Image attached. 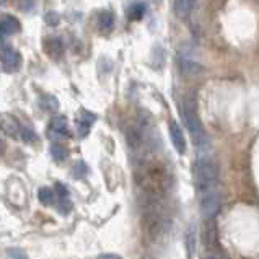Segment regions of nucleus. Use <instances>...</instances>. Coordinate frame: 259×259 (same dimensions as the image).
Here are the masks:
<instances>
[{"label": "nucleus", "instance_id": "obj_1", "mask_svg": "<svg viewBox=\"0 0 259 259\" xmlns=\"http://www.w3.org/2000/svg\"><path fill=\"white\" fill-rule=\"evenodd\" d=\"M181 116H183V121L186 129L191 132L192 139H194L196 147L202 149L207 144H209V139H207L204 127H202V122L199 119V114H197V109H196V101L189 98L183 103L181 106Z\"/></svg>", "mask_w": 259, "mask_h": 259}, {"label": "nucleus", "instance_id": "obj_2", "mask_svg": "<svg viewBox=\"0 0 259 259\" xmlns=\"http://www.w3.org/2000/svg\"><path fill=\"white\" fill-rule=\"evenodd\" d=\"M219 178V166L212 158L201 157L194 163V180L199 188H210Z\"/></svg>", "mask_w": 259, "mask_h": 259}, {"label": "nucleus", "instance_id": "obj_3", "mask_svg": "<svg viewBox=\"0 0 259 259\" xmlns=\"http://www.w3.org/2000/svg\"><path fill=\"white\" fill-rule=\"evenodd\" d=\"M180 67L184 73H197L202 70V65L197 61L196 51L192 48L183 46L180 49Z\"/></svg>", "mask_w": 259, "mask_h": 259}, {"label": "nucleus", "instance_id": "obj_4", "mask_svg": "<svg viewBox=\"0 0 259 259\" xmlns=\"http://www.w3.org/2000/svg\"><path fill=\"white\" fill-rule=\"evenodd\" d=\"M0 62L7 72H17L21 64V56L10 44H0Z\"/></svg>", "mask_w": 259, "mask_h": 259}, {"label": "nucleus", "instance_id": "obj_5", "mask_svg": "<svg viewBox=\"0 0 259 259\" xmlns=\"http://www.w3.org/2000/svg\"><path fill=\"white\" fill-rule=\"evenodd\" d=\"M222 207V197L219 192L209 191L201 199V213L204 219H213Z\"/></svg>", "mask_w": 259, "mask_h": 259}, {"label": "nucleus", "instance_id": "obj_6", "mask_svg": "<svg viewBox=\"0 0 259 259\" xmlns=\"http://www.w3.org/2000/svg\"><path fill=\"white\" fill-rule=\"evenodd\" d=\"M69 136H70V131H69L67 119H65L64 116L53 117L49 122V127H48V137L49 139H64Z\"/></svg>", "mask_w": 259, "mask_h": 259}, {"label": "nucleus", "instance_id": "obj_7", "mask_svg": "<svg viewBox=\"0 0 259 259\" xmlns=\"http://www.w3.org/2000/svg\"><path fill=\"white\" fill-rule=\"evenodd\" d=\"M20 29H21V25L17 17H13V15H2V17H0V38L17 34L20 33Z\"/></svg>", "mask_w": 259, "mask_h": 259}, {"label": "nucleus", "instance_id": "obj_8", "mask_svg": "<svg viewBox=\"0 0 259 259\" xmlns=\"http://www.w3.org/2000/svg\"><path fill=\"white\" fill-rule=\"evenodd\" d=\"M169 139H171V142H173L178 153L186 152V140H184V134L180 127V124H178L176 121L169 122Z\"/></svg>", "mask_w": 259, "mask_h": 259}, {"label": "nucleus", "instance_id": "obj_9", "mask_svg": "<svg viewBox=\"0 0 259 259\" xmlns=\"http://www.w3.org/2000/svg\"><path fill=\"white\" fill-rule=\"evenodd\" d=\"M44 51L46 54L53 59H59L64 54V42L59 36H49V38L44 41Z\"/></svg>", "mask_w": 259, "mask_h": 259}, {"label": "nucleus", "instance_id": "obj_10", "mask_svg": "<svg viewBox=\"0 0 259 259\" xmlns=\"http://www.w3.org/2000/svg\"><path fill=\"white\" fill-rule=\"evenodd\" d=\"M0 129L9 136H15L21 131L18 121L12 114H0Z\"/></svg>", "mask_w": 259, "mask_h": 259}, {"label": "nucleus", "instance_id": "obj_11", "mask_svg": "<svg viewBox=\"0 0 259 259\" xmlns=\"http://www.w3.org/2000/svg\"><path fill=\"white\" fill-rule=\"evenodd\" d=\"M96 121V114L90 113V111L82 109L80 111V116H78V134L85 137L90 131V125Z\"/></svg>", "mask_w": 259, "mask_h": 259}, {"label": "nucleus", "instance_id": "obj_12", "mask_svg": "<svg viewBox=\"0 0 259 259\" xmlns=\"http://www.w3.org/2000/svg\"><path fill=\"white\" fill-rule=\"evenodd\" d=\"M96 25H98V29L101 33H109L114 26V15L108 10L100 12L98 20H96Z\"/></svg>", "mask_w": 259, "mask_h": 259}, {"label": "nucleus", "instance_id": "obj_13", "mask_svg": "<svg viewBox=\"0 0 259 259\" xmlns=\"http://www.w3.org/2000/svg\"><path fill=\"white\" fill-rule=\"evenodd\" d=\"M196 4V0H176L175 2V9H176V13H178V17H188L189 12L192 10V7H194Z\"/></svg>", "mask_w": 259, "mask_h": 259}, {"label": "nucleus", "instance_id": "obj_14", "mask_svg": "<svg viewBox=\"0 0 259 259\" xmlns=\"http://www.w3.org/2000/svg\"><path fill=\"white\" fill-rule=\"evenodd\" d=\"M39 105L46 111H57L59 109V100L53 95H42L39 100Z\"/></svg>", "mask_w": 259, "mask_h": 259}, {"label": "nucleus", "instance_id": "obj_15", "mask_svg": "<svg viewBox=\"0 0 259 259\" xmlns=\"http://www.w3.org/2000/svg\"><path fill=\"white\" fill-rule=\"evenodd\" d=\"M51 155L54 157V160L64 161L65 158H67L69 152H67V149H65L64 145H61V144H53V145H51Z\"/></svg>", "mask_w": 259, "mask_h": 259}, {"label": "nucleus", "instance_id": "obj_16", "mask_svg": "<svg viewBox=\"0 0 259 259\" xmlns=\"http://www.w3.org/2000/svg\"><path fill=\"white\" fill-rule=\"evenodd\" d=\"M144 15H145V5L142 2H137L129 9V18L131 20H140Z\"/></svg>", "mask_w": 259, "mask_h": 259}, {"label": "nucleus", "instance_id": "obj_17", "mask_svg": "<svg viewBox=\"0 0 259 259\" xmlns=\"http://www.w3.org/2000/svg\"><path fill=\"white\" fill-rule=\"evenodd\" d=\"M38 197H39V201L44 205H49V204H53V201H54V192L51 191L49 188H41L39 192H38Z\"/></svg>", "mask_w": 259, "mask_h": 259}, {"label": "nucleus", "instance_id": "obj_18", "mask_svg": "<svg viewBox=\"0 0 259 259\" xmlns=\"http://www.w3.org/2000/svg\"><path fill=\"white\" fill-rule=\"evenodd\" d=\"M44 21H46V25H49V26H57L61 23V15L54 10H49V12H46V15H44Z\"/></svg>", "mask_w": 259, "mask_h": 259}, {"label": "nucleus", "instance_id": "obj_19", "mask_svg": "<svg viewBox=\"0 0 259 259\" xmlns=\"http://www.w3.org/2000/svg\"><path fill=\"white\" fill-rule=\"evenodd\" d=\"M188 249H189V256H192V253H194V249H196V232H194V228H189V232H188Z\"/></svg>", "mask_w": 259, "mask_h": 259}, {"label": "nucleus", "instance_id": "obj_20", "mask_svg": "<svg viewBox=\"0 0 259 259\" xmlns=\"http://www.w3.org/2000/svg\"><path fill=\"white\" fill-rule=\"evenodd\" d=\"M36 5V0H18V9L23 12H29L33 10Z\"/></svg>", "mask_w": 259, "mask_h": 259}, {"label": "nucleus", "instance_id": "obj_21", "mask_svg": "<svg viewBox=\"0 0 259 259\" xmlns=\"http://www.w3.org/2000/svg\"><path fill=\"white\" fill-rule=\"evenodd\" d=\"M75 173H73V176L75 178H82V176H85L87 175V171H88V168H87V165L83 163V161H78V163L75 165Z\"/></svg>", "mask_w": 259, "mask_h": 259}, {"label": "nucleus", "instance_id": "obj_22", "mask_svg": "<svg viewBox=\"0 0 259 259\" xmlns=\"http://www.w3.org/2000/svg\"><path fill=\"white\" fill-rule=\"evenodd\" d=\"M21 139L25 140V142H34L36 140V134L31 131V129H21Z\"/></svg>", "mask_w": 259, "mask_h": 259}, {"label": "nucleus", "instance_id": "obj_23", "mask_svg": "<svg viewBox=\"0 0 259 259\" xmlns=\"http://www.w3.org/2000/svg\"><path fill=\"white\" fill-rule=\"evenodd\" d=\"M9 256H10L12 259H28V256L25 254V251H21V249H18V248H12V249H9Z\"/></svg>", "mask_w": 259, "mask_h": 259}, {"label": "nucleus", "instance_id": "obj_24", "mask_svg": "<svg viewBox=\"0 0 259 259\" xmlns=\"http://www.w3.org/2000/svg\"><path fill=\"white\" fill-rule=\"evenodd\" d=\"M56 192H57V196L61 197V199H67V196H69V189L65 188L64 184H61V183L56 184Z\"/></svg>", "mask_w": 259, "mask_h": 259}, {"label": "nucleus", "instance_id": "obj_25", "mask_svg": "<svg viewBox=\"0 0 259 259\" xmlns=\"http://www.w3.org/2000/svg\"><path fill=\"white\" fill-rule=\"evenodd\" d=\"M98 259H122L121 256H117V254H111V253H108V254H101Z\"/></svg>", "mask_w": 259, "mask_h": 259}, {"label": "nucleus", "instance_id": "obj_26", "mask_svg": "<svg viewBox=\"0 0 259 259\" xmlns=\"http://www.w3.org/2000/svg\"><path fill=\"white\" fill-rule=\"evenodd\" d=\"M2 153H4V142L0 140V155H2Z\"/></svg>", "mask_w": 259, "mask_h": 259}, {"label": "nucleus", "instance_id": "obj_27", "mask_svg": "<svg viewBox=\"0 0 259 259\" xmlns=\"http://www.w3.org/2000/svg\"><path fill=\"white\" fill-rule=\"evenodd\" d=\"M205 259H219V257L217 256H207Z\"/></svg>", "mask_w": 259, "mask_h": 259}, {"label": "nucleus", "instance_id": "obj_28", "mask_svg": "<svg viewBox=\"0 0 259 259\" xmlns=\"http://www.w3.org/2000/svg\"><path fill=\"white\" fill-rule=\"evenodd\" d=\"M7 4V0H0V7H2V5H5Z\"/></svg>", "mask_w": 259, "mask_h": 259}]
</instances>
